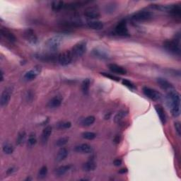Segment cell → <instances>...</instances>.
<instances>
[{
    "mask_svg": "<svg viewBox=\"0 0 181 181\" xmlns=\"http://www.w3.org/2000/svg\"><path fill=\"white\" fill-rule=\"evenodd\" d=\"M73 59V55L70 50H65L58 55V62L61 65L66 66L70 65Z\"/></svg>",
    "mask_w": 181,
    "mask_h": 181,
    "instance_id": "5",
    "label": "cell"
},
{
    "mask_svg": "<svg viewBox=\"0 0 181 181\" xmlns=\"http://www.w3.org/2000/svg\"><path fill=\"white\" fill-rule=\"evenodd\" d=\"M36 142H37L36 138H35V137H34V136L31 135L29 137V139H28V144L29 145L30 147H32V146H33V145H35V144H36Z\"/></svg>",
    "mask_w": 181,
    "mask_h": 181,
    "instance_id": "38",
    "label": "cell"
},
{
    "mask_svg": "<svg viewBox=\"0 0 181 181\" xmlns=\"http://www.w3.org/2000/svg\"><path fill=\"white\" fill-rule=\"evenodd\" d=\"M69 141V137H61L59 138V139L57 140L56 144L57 146L58 147H63L64 145H65L66 143Z\"/></svg>",
    "mask_w": 181,
    "mask_h": 181,
    "instance_id": "31",
    "label": "cell"
},
{
    "mask_svg": "<svg viewBox=\"0 0 181 181\" xmlns=\"http://www.w3.org/2000/svg\"><path fill=\"white\" fill-rule=\"evenodd\" d=\"M15 171H16V169L12 167V168H9L8 170H7L6 173H7V174H9V175H11V174H12L14 172H15Z\"/></svg>",
    "mask_w": 181,
    "mask_h": 181,
    "instance_id": "41",
    "label": "cell"
},
{
    "mask_svg": "<svg viewBox=\"0 0 181 181\" xmlns=\"http://www.w3.org/2000/svg\"><path fill=\"white\" fill-rule=\"evenodd\" d=\"M142 90L145 96L148 97L149 99L153 100V101H160L162 99V94L160 92L152 89L151 88L145 86L143 88Z\"/></svg>",
    "mask_w": 181,
    "mask_h": 181,
    "instance_id": "6",
    "label": "cell"
},
{
    "mask_svg": "<svg viewBox=\"0 0 181 181\" xmlns=\"http://www.w3.org/2000/svg\"><path fill=\"white\" fill-rule=\"evenodd\" d=\"M123 84L125 85V86H127L128 88H130L131 89H135V85L132 84V82H130V81L127 80V79H123Z\"/></svg>",
    "mask_w": 181,
    "mask_h": 181,
    "instance_id": "37",
    "label": "cell"
},
{
    "mask_svg": "<svg viewBox=\"0 0 181 181\" xmlns=\"http://www.w3.org/2000/svg\"><path fill=\"white\" fill-rule=\"evenodd\" d=\"M132 19L136 21H145L151 19L152 18V14L147 11H141L135 13L132 16Z\"/></svg>",
    "mask_w": 181,
    "mask_h": 181,
    "instance_id": "8",
    "label": "cell"
},
{
    "mask_svg": "<svg viewBox=\"0 0 181 181\" xmlns=\"http://www.w3.org/2000/svg\"><path fill=\"white\" fill-rule=\"evenodd\" d=\"M62 101V99L61 96H55L50 100L48 103H47V106L50 108H57L61 106Z\"/></svg>",
    "mask_w": 181,
    "mask_h": 181,
    "instance_id": "12",
    "label": "cell"
},
{
    "mask_svg": "<svg viewBox=\"0 0 181 181\" xmlns=\"http://www.w3.org/2000/svg\"><path fill=\"white\" fill-rule=\"evenodd\" d=\"M1 34L2 36H4L5 38H6L10 42H15L16 41V37L12 33H11L10 30H9L6 28H2L1 29Z\"/></svg>",
    "mask_w": 181,
    "mask_h": 181,
    "instance_id": "17",
    "label": "cell"
},
{
    "mask_svg": "<svg viewBox=\"0 0 181 181\" xmlns=\"http://www.w3.org/2000/svg\"><path fill=\"white\" fill-rule=\"evenodd\" d=\"M115 33L120 36H127V35H129L127 23L125 21H121L116 26Z\"/></svg>",
    "mask_w": 181,
    "mask_h": 181,
    "instance_id": "9",
    "label": "cell"
},
{
    "mask_svg": "<svg viewBox=\"0 0 181 181\" xmlns=\"http://www.w3.org/2000/svg\"><path fill=\"white\" fill-rule=\"evenodd\" d=\"M86 50V42L85 41H81L78 43L74 45L71 50V53H72L73 57H81L85 53Z\"/></svg>",
    "mask_w": 181,
    "mask_h": 181,
    "instance_id": "4",
    "label": "cell"
},
{
    "mask_svg": "<svg viewBox=\"0 0 181 181\" xmlns=\"http://www.w3.org/2000/svg\"><path fill=\"white\" fill-rule=\"evenodd\" d=\"M11 93H12L11 87H7L3 90L1 96V100H0V105L2 108L6 107L9 104L11 99Z\"/></svg>",
    "mask_w": 181,
    "mask_h": 181,
    "instance_id": "7",
    "label": "cell"
},
{
    "mask_svg": "<svg viewBox=\"0 0 181 181\" xmlns=\"http://www.w3.org/2000/svg\"><path fill=\"white\" fill-rule=\"evenodd\" d=\"M47 174V166H42V167L40 169L39 172H38V178L42 179V178H44L46 177V175Z\"/></svg>",
    "mask_w": 181,
    "mask_h": 181,
    "instance_id": "32",
    "label": "cell"
},
{
    "mask_svg": "<svg viewBox=\"0 0 181 181\" xmlns=\"http://www.w3.org/2000/svg\"><path fill=\"white\" fill-rule=\"evenodd\" d=\"M63 5H64V2L62 1H54L52 2V7L54 11H58L62 8Z\"/></svg>",
    "mask_w": 181,
    "mask_h": 181,
    "instance_id": "27",
    "label": "cell"
},
{
    "mask_svg": "<svg viewBox=\"0 0 181 181\" xmlns=\"http://www.w3.org/2000/svg\"><path fill=\"white\" fill-rule=\"evenodd\" d=\"M82 137L86 139L92 140L96 138V135L95 134L94 132H85L82 134Z\"/></svg>",
    "mask_w": 181,
    "mask_h": 181,
    "instance_id": "29",
    "label": "cell"
},
{
    "mask_svg": "<svg viewBox=\"0 0 181 181\" xmlns=\"http://www.w3.org/2000/svg\"><path fill=\"white\" fill-rule=\"evenodd\" d=\"M96 168V163L93 160L87 161L83 165V170L85 171H92Z\"/></svg>",
    "mask_w": 181,
    "mask_h": 181,
    "instance_id": "23",
    "label": "cell"
},
{
    "mask_svg": "<svg viewBox=\"0 0 181 181\" xmlns=\"http://www.w3.org/2000/svg\"><path fill=\"white\" fill-rule=\"evenodd\" d=\"M116 7V4L115 3H109L106 6V11L107 13H112L115 11Z\"/></svg>",
    "mask_w": 181,
    "mask_h": 181,
    "instance_id": "33",
    "label": "cell"
},
{
    "mask_svg": "<svg viewBox=\"0 0 181 181\" xmlns=\"http://www.w3.org/2000/svg\"><path fill=\"white\" fill-rule=\"evenodd\" d=\"M62 42V38L60 35H55L47 40L45 46L49 50L54 51L58 50Z\"/></svg>",
    "mask_w": 181,
    "mask_h": 181,
    "instance_id": "2",
    "label": "cell"
},
{
    "mask_svg": "<svg viewBox=\"0 0 181 181\" xmlns=\"http://www.w3.org/2000/svg\"><path fill=\"white\" fill-rule=\"evenodd\" d=\"M40 69H36L35 68L34 70H31L30 71H28L26 72L24 76H23V78L26 81H32L34 79V78L37 77L38 73L40 72Z\"/></svg>",
    "mask_w": 181,
    "mask_h": 181,
    "instance_id": "14",
    "label": "cell"
},
{
    "mask_svg": "<svg viewBox=\"0 0 181 181\" xmlns=\"http://www.w3.org/2000/svg\"><path fill=\"white\" fill-rule=\"evenodd\" d=\"M3 151L4 154H11L14 152V147H12V145L9 144V143H5L3 145Z\"/></svg>",
    "mask_w": 181,
    "mask_h": 181,
    "instance_id": "26",
    "label": "cell"
},
{
    "mask_svg": "<svg viewBox=\"0 0 181 181\" xmlns=\"http://www.w3.org/2000/svg\"><path fill=\"white\" fill-rule=\"evenodd\" d=\"M26 132H20L19 134L18 135V137H17V139H16V144L18 145H21L22 144L23 142L25 141V139H26Z\"/></svg>",
    "mask_w": 181,
    "mask_h": 181,
    "instance_id": "30",
    "label": "cell"
},
{
    "mask_svg": "<svg viewBox=\"0 0 181 181\" xmlns=\"http://www.w3.org/2000/svg\"><path fill=\"white\" fill-rule=\"evenodd\" d=\"M95 117L94 116H89L87 118H86L84 120H83L82 124L84 126H90L92 124H94L95 122Z\"/></svg>",
    "mask_w": 181,
    "mask_h": 181,
    "instance_id": "28",
    "label": "cell"
},
{
    "mask_svg": "<svg viewBox=\"0 0 181 181\" xmlns=\"http://www.w3.org/2000/svg\"><path fill=\"white\" fill-rule=\"evenodd\" d=\"M89 27L94 30H101L103 28V23L99 21H91L88 23Z\"/></svg>",
    "mask_w": 181,
    "mask_h": 181,
    "instance_id": "22",
    "label": "cell"
},
{
    "mask_svg": "<svg viewBox=\"0 0 181 181\" xmlns=\"http://www.w3.org/2000/svg\"><path fill=\"white\" fill-rule=\"evenodd\" d=\"M74 150L75 151L81 154H90L93 151L92 147L87 144H82L78 145V146L75 147Z\"/></svg>",
    "mask_w": 181,
    "mask_h": 181,
    "instance_id": "11",
    "label": "cell"
},
{
    "mask_svg": "<svg viewBox=\"0 0 181 181\" xmlns=\"http://www.w3.org/2000/svg\"><path fill=\"white\" fill-rule=\"evenodd\" d=\"M68 156V151L66 150V149L64 148H61L59 150L58 154H57V156H56V160L58 161H62L63 160H65V159Z\"/></svg>",
    "mask_w": 181,
    "mask_h": 181,
    "instance_id": "21",
    "label": "cell"
},
{
    "mask_svg": "<svg viewBox=\"0 0 181 181\" xmlns=\"http://www.w3.org/2000/svg\"><path fill=\"white\" fill-rule=\"evenodd\" d=\"M84 15L89 18L96 19V18L100 17L101 14H100L99 9L96 7H89V8L86 9V11H84Z\"/></svg>",
    "mask_w": 181,
    "mask_h": 181,
    "instance_id": "10",
    "label": "cell"
},
{
    "mask_svg": "<svg viewBox=\"0 0 181 181\" xmlns=\"http://www.w3.org/2000/svg\"><path fill=\"white\" fill-rule=\"evenodd\" d=\"M163 46L171 53H173L177 55H180V47L179 45V42L177 40H168L165 42Z\"/></svg>",
    "mask_w": 181,
    "mask_h": 181,
    "instance_id": "3",
    "label": "cell"
},
{
    "mask_svg": "<svg viewBox=\"0 0 181 181\" xmlns=\"http://www.w3.org/2000/svg\"><path fill=\"white\" fill-rule=\"evenodd\" d=\"M157 82L159 84V86L164 90H170L171 89H173V85L170 82L163 78H157Z\"/></svg>",
    "mask_w": 181,
    "mask_h": 181,
    "instance_id": "15",
    "label": "cell"
},
{
    "mask_svg": "<svg viewBox=\"0 0 181 181\" xmlns=\"http://www.w3.org/2000/svg\"><path fill=\"white\" fill-rule=\"evenodd\" d=\"M108 68L113 72L119 74H127V70L125 68L120 65H116V64H110V65H108Z\"/></svg>",
    "mask_w": 181,
    "mask_h": 181,
    "instance_id": "13",
    "label": "cell"
},
{
    "mask_svg": "<svg viewBox=\"0 0 181 181\" xmlns=\"http://www.w3.org/2000/svg\"><path fill=\"white\" fill-rule=\"evenodd\" d=\"M71 124L70 122H65L62 123L61 124L58 125V128L60 130H65V129H69V128L71 127Z\"/></svg>",
    "mask_w": 181,
    "mask_h": 181,
    "instance_id": "35",
    "label": "cell"
},
{
    "mask_svg": "<svg viewBox=\"0 0 181 181\" xmlns=\"http://www.w3.org/2000/svg\"><path fill=\"white\" fill-rule=\"evenodd\" d=\"M155 109L156 111V113L158 114V115L160 118V120L161 123L163 125H165L166 122V113L165 111H164L163 108L160 106V105H156L155 106Z\"/></svg>",
    "mask_w": 181,
    "mask_h": 181,
    "instance_id": "18",
    "label": "cell"
},
{
    "mask_svg": "<svg viewBox=\"0 0 181 181\" xmlns=\"http://www.w3.org/2000/svg\"><path fill=\"white\" fill-rule=\"evenodd\" d=\"M127 172V168H123V169H121L120 171H119V173H125Z\"/></svg>",
    "mask_w": 181,
    "mask_h": 181,
    "instance_id": "42",
    "label": "cell"
},
{
    "mask_svg": "<svg viewBox=\"0 0 181 181\" xmlns=\"http://www.w3.org/2000/svg\"><path fill=\"white\" fill-rule=\"evenodd\" d=\"M94 54L97 58H100L101 59H106L108 58V54L106 50L101 49H96L94 50Z\"/></svg>",
    "mask_w": 181,
    "mask_h": 181,
    "instance_id": "24",
    "label": "cell"
},
{
    "mask_svg": "<svg viewBox=\"0 0 181 181\" xmlns=\"http://www.w3.org/2000/svg\"><path fill=\"white\" fill-rule=\"evenodd\" d=\"M120 138H119L118 136H117L116 138L115 139V140H114V141H115V142L117 143V144H118V143L120 142Z\"/></svg>",
    "mask_w": 181,
    "mask_h": 181,
    "instance_id": "43",
    "label": "cell"
},
{
    "mask_svg": "<svg viewBox=\"0 0 181 181\" xmlns=\"http://www.w3.org/2000/svg\"><path fill=\"white\" fill-rule=\"evenodd\" d=\"M113 164L115 166H120L121 164H122V161H121L120 159H115V160L113 161Z\"/></svg>",
    "mask_w": 181,
    "mask_h": 181,
    "instance_id": "40",
    "label": "cell"
},
{
    "mask_svg": "<svg viewBox=\"0 0 181 181\" xmlns=\"http://www.w3.org/2000/svg\"><path fill=\"white\" fill-rule=\"evenodd\" d=\"M101 74L103 76H104L105 77H107V78H110V79H111V80L116 81V82H119V81H120V78L117 77L114 75H112V74H107V73L103 72V73H101Z\"/></svg>",
    "mask_w": 181,
    "mask_h": 181,
    "instance_id": "36",
    "label": "cell"
},
{
    "mask_svg": "<svg viewBox=\"0 0 181 181\" xmlns=\"http://www.w3.org/2000/svg\"><path fill=\"white\" fill-rule=\"evenodd\" d=\"M25 38L29 41L30 43L35 44L37 42V37L35 35L34 31L32 29L26 30L24 33Z\"/></svg>",
    "mask_w": 181,
    "mask_h": 181,
    "instance_id": "16",
    "label": "cell"
},
{
    "mask_svg": "<svg viewBox=\"0 0 181 181\" xmlns=\"http://www.w3.org/2000/svg\"><path fill=\"white\" fill-rule=\"evenodd\" d=\"M90 82L89 78H86L85 80L83 81L82 84V91L84 94H88L89 91V88H90Z\"/></svg>",
    "mask_w": 181,
    "mask_h": 181,
    "instance_id": "25",
    "label": "cell"
},
{
    "mask_svg": "<svg viewBox=\"0 0 181 181\" xmlns=\"http://www.w3.org/2000/svg\"><path fill=\"white\" fill-rule=\"evenodd\" d=\"M52 133V127L50 126H47L42 131V137H41V139H42V142L43 143H46L47 142V140H48L50 136Z\"/></svg>",
    "mask_w": 181,
    "mask_h": 181,
    "instance_id": "20",
    "label": "cell"
},
{
    "mask_svg": "<svg viewBox=\"0 0 181 181\" xmlns=\"http://www.w3.org/2000/svg\"><path fill=\"white\" fill-rule=\"evenodd\" d=\"M71 166L70 165H66V166H62L58 168H57L55 170V175L57 177H61L65 174L66 173H67L70 170Z\"/></svg>",
    "mask_w": 181,
    "mask_h": 181,
    "instance_id": "19",
    "label": "cell"
},
{
    "mask_svg": "<svg viewBox=\"0 0 181 181\" xmlns=\"http://www.w3.org/2000/svg\"><path fill=\"white\" fill-rule=\"evenodd\" d=\"M125 115H126V113H125V111L120 112V113H118L115 116V121L116 123H119Z\"/></svg>",
    "mask_w": 181,
    "mask_h": 181,
    "instance_id": "34",
    "label": "cell"
},
{
    "mask_svg": "<svg viewBox=\"0 0 181 181\" xmlns=\"http://www.w3.org/2000/svg\"><path fill=\"white\" fill-rule=\"evenodd\" d=\"M1 75H2V78H1V81L2 82V81L4 80V73H3V71H2V72H1Z\"/></svg>",
    "mask_w": 181,
    "mask_h": 181,
    "instance_id": "44",
    "label": "cell"
},
{
    "mask_svg": "<svg viewBox=\"0 0 181 181\" xmlns=\"http://www.w3.org/2000/svg\"><path fill=\"white\" fill-rule=\"evenodd\" d=\"M175 128L176 130V132H177L178 135L180 137L181 135V127H180V123L179 122H175Z\"/></svg>",
    "mask_w": 181,
    "mask_h": 181,
    "instance_id": "39",
    "label": "cell"
},
{
    "mask_svg": "<svg viewBox=\"0 0 181 181\" xmlns=\"http://www.w3.org/2000/svg\"><path fill=\"white\" fill-rule=\"evenodd\" d=\"M166 101L172 115L174 118L179 116L180 114V95L179 93L174 89L168 90L166 96Z\"/></svg>",
    "mask_w": 181,
    "mask_h": 181,
    "instance_id": "1",
    "label": "cell"
}]
</instances>
